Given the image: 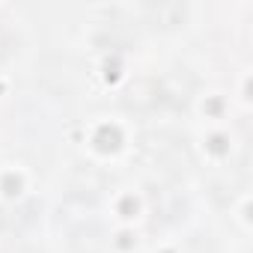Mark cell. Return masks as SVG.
Segmentation results:
<instances>
[{"label":"cell","mask_w":253,"mask_h":253,"mask_svg":"<svg viewBox=\"0 0 253 253\" xmlns=\"http://www.w3.org/2000/svg\"><path fill=\"white\" fill-rule=\"evenodd\" d=\"M158 86L155 84H149V81H140V84H134L131 89H128V95H125V104L128 107H134V110H152L155 104H158Z\"/></svg>","instance_id":"cell-1"},{"label":"cell","mask_w":253,"mask_h":253,"mask_svg":"<svg viewBox=\"0 0 253 253\" xmlns=\"http://www.w3.org/2000/svg\"><path fill=\"white\" fill-rule=\"evenodd\" d=\"M78 250L81 253H101L104 250V238L95 229H81L78 232Z\"/></svg>","instance_id":"cell-2"},{"label":"cell","mask_w":253,"mask_h":253,"mask_svg":"<svg viewBox=\"0 0 253 253\" xmlns=\"http://www.w3.org/2000/svg\"><path fill=\"white\" fill-rule=\"evenodd\" d=\"M9 51H12V36H9V30L0 27V57H6Z\"/></svg>","instance_id":"cell-3"}]
</instances>
